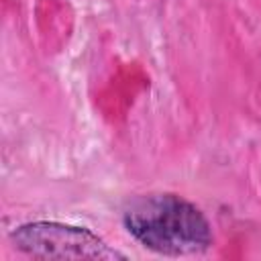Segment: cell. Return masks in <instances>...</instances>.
<instances>
[{"label":"cell","mask_w":261,"mask_h":261,"mask_svg":"<svg viewBox=\"0 0 261 261\" xmlns=\"http://www.w3.org/2000/svg\"><path fill=\"white\" fill-rule=\"evenodd\" d=\"M126 232L145 249L167 255H196L212 245V226L198 206L175 194L141 196L122 212Z\"/></svg>","instance_id":"cell-1"},{"label":"cell","mask_w":261,"mask_h":261,"mask_svg":"<svg viewBox=\"0 0 261 261\" xmlns=\"http://www.w3.org/2000/svg\"><path fill=\"white\" fill-rule=\"evenodd\" d=\"M10 241L18 251L37 259H126L124 253L110 247L90 228L55 220H35L20 224L10 232Z\"/></svg>","instance_id":"cell-2"}]
</instances>
